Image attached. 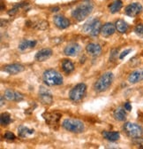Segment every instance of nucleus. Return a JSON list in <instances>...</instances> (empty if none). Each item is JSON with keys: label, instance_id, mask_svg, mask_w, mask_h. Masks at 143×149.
Wrapping results in <instances>:
<instances>
[{"label": "nucleus", "instance_id": "nucleus-1", "mask_svg": "<svg viewBox=\"0 0 143 149\" xmlns=\"http://www.w3.org/2000/svg\"><path fill=\"white\" fill-rule=\"evenodd\" d=\"M43 80L49 86H57L63 84V77L55 69H47L43 74Z\"/></svg>", "mask_w": 143, "mask_h": 149}, {"label": "nucleus", "instance_id": "nucleus-2", "mask_svg": "<svg viewBox=\"0 0 143 149\" xmlns=\"http://www.w3.org/2000/svg\"><path fill=\"white\" fill-rule=\"evenodd\" d=\"M94 6L90 3H83L75 7L72 12V16L77 22H81L92 13Z\"/></svg>", "mask_w": 143, "mask_h": 149}, {"label": "nucleus", "instance_id": "nucleus-3", "mask_svg": "<svg viewBox=\"0 0 143 149\" xmlns=\"http://www.w3.org/2000/svg\"><path fill=\"white\" fill-rule=\"evenodd\" d=\"M114 77L111 72H106L98 78L95 84V90L98 92H102L107 91L112 84Z\"/></svg>", "mask_w": 143, "mask_h": 149}, {"label": "nucleus", "instance_id": "nucleus-4", "mask_svg": "<svg viewBox=\"0 0 143 149\" xmlns=\"http://www.w3.org/2000/svg\"><path fill=\"white\" fill-rule=\"evenodd\" d=\"M62 127L73 133H81L85 130V124L81 121L73 118L65 119L62 123Z\"/></svg>", "mask_w": 143, "mask_h": 149}, {"label": "nucleus", "instance_id": "nucleus-5", "mask_svg": "<svg viewBox=\"0 0 143 149\" xmlns=\"http://www.w3.org/2000/svg\"><path fill=\"white\" fill-rule=\"evenodd\" d=\"M86 92H87V85L83 83H80L72 88V90L69 92V98L72 101L79 102L85 97Z\"/></svg>", "mask_w": 143, "mask_h": 149}, {"label": "nucleus", "instance_id": "nucleus-6", "mask_svg": "<svg viewBox=\"0 0 143 149\" xmlns=\"http://www.w3.org/2000/svg\"><path fill=\"white\" fill-rule=\"evenodd\" d=\"M124 130L132 139L139 138L143 135L142 127L137 123H131V122H127L124 124Z\"/></svg>", "mask_w": 143, "mask_h": 149}, {"label": "nucleus", "instance_id": "nucleus-7", "mask_svg": "<svg viewBox=\"0 0 143 149\" xmlns=\"http://www.w3.org/2000/svg\"><path fill=\"white\" fill-rule=\"evenodd\" d=\"M143 11V7L141 4L140 3H132L128 5L126 9H124V13L129 17H135L138 16L141 12Z\"/></svg>", "mask_w": 143, "mask_h": 149}, {"label": "nucleus", "instance_id": "nucleus-8", "mask_svg": "<svg viewBox=\"0 0 143 149\" xmlns=\"http://www.w3.org/2000/svg\"><path fill=\"white\" fill-rule=\"evenodd\" d=\"M39 100L43 105H50L53 102V97L51 92L44 87H41L39 90Z\"/></svg>", "mask_w": 143, "mask_h": 149}, {"label": "nucleus", "instance_id": "nucleus-9", "mask_svg": "<svg viewBox=\"0 0 143 149\" xmlns=\"http://www.w3.org/2000/svg\"><path fill=\"white\" fill-rule=\"evenodd\" d=\"M80 50L81 47L79 44L73 43L65 46V48L64 49V53L66 56H69V57H75L80 53Z\"/></svg>", "mask_w": 143, "mask_h": 149}, {"label": "nucleus", "instance_id": "nucleus-10", "mask_svg": "<svg viewBox=\"0 0 143 149\" xmlns=\"http://www.w3.org/2000/svg\"><path fill=\"white\" fill-rule=\"evenodd\" d=\"M4 97L10 101H16V102H20L21 100H23L24 96L23 94H21V92H18L15 91H12L11 89H7L5 91V94Z\"/></svg>", "mask_w": 143, "mask_h": 149}, {"label": "nucleus", "instance_id": "nucleus-11", "mask_svg": "<svg viewBox=\"0 0 143 149\" xmlns=\"http://www.w3.org/2000/svg\"><path fill=\"white\" fill-rule=\"evenodd\" d=\"M52 55V50L50 48H43L37 52V53L34 56V60L39 62H43L50 59Z\"/></svg>", "mask_w": 143, "mask_h": 149}, {"label": "nucleus", "instance_id": "nucleus-12", "mask_svg": "<svg viewBox=\"0 0 143 149\" xmlns=\"http://www.w3.org/2000/svg\"><path fill=\"white\" fill-rule=\"evenodd\" d=\"M53 21H54L56 27L59 29H65L70 26V21L63 15H56Z\"/></svg>", "mask_w": 143, "mask_h": 149}, {"label": "nucleus", "instance_id": "nucleus-13", "mask_svg": "<svg viewBox=\"0 0 143 149\" xmlns=\"http://www.w3.org/2000/svg\"><path fill=\"white\" fill-rule=\"evenodd\" d=\"M25 69L24 66L21 65V64H17V63H14V64H10V65H7L6 67H4L3 70L10 74H17L19 73H21L23 72Z\"/></svg>", "mask_w": 143, "mask_h": 149}, {"label": "nucleus", "instance_id": "nucleus-14", "mask_svg": "<svg viewBox=\"0 0 143 149\" xmlns=\"http://www.w3.org/2000/svg\"><path fill=\"white\" fill-rule=\"evenodd\" d=\"M143 80V68H139L134 70L130 74L128 77V82L131 84H135Z\"/></svg>", "mask_w": 143, "mask_h": 149}, {"label": "nucleus", "instance_id": "nucleus-15", "mask_svg": "<svg viewBox=\"0 0 143 149\" xmlns=\"http://www.w3.org/2000/svg\"><path fill=\"white\" fill-rule=\"evenodd\" d=\"M116 31V26L111 22H107L103 26H102L101 34L104 37H109L112 36Z\"/></svg>", "mask_w": 143, "mask_h": 149}, {"label": "nucleus", "instance_id": "nucleus-16", "mask_svg": "<svg viewBox=\"0 0 143 149\" xmlns=\"http://www.w3.org/2000/svg\"><path fill=\"white\" fill-rule=\"evenodd\" d=\"M86 51L92 56H98L102 52V47L99 44L90 43L86 46Z\"/></svg>", "mask_w": 143, "mask_h": 149}, {"label": "nucleus", "instance_id": "nucleus-17", "mask_svg": "<svg viewBox=\"0 0 143 149\" xmlns=\"http://www.w3.org/2000/svg\"><path fill=\"white\" fill-rule=\"evenodd\" d=\"M61 117V115L57 113H46L43 115V118L45 119L46 123H48L50 125H53L58 123L59 119Z\"/></svg>", "mask_w": 143, "mask_h": 149}, {"label": "nucleus", "instance_id": "nucleus-18", "mask_svg": "<svg viewBox=\"0 0 143 149\" xmlns=\"http://www.w3.org/2000/svg\"><path fill=\"white\" fill-rule=\"evenodd\" d=\"M102 136L105 139L109 140L111 142L117 141L120 138V134L118 132H103Z\"/></svg>", "mask_w": 143, "mask_h": 149}, {"label": "nucleus", "instance_id": "nucleus-19", "mask_svg": "<svg viewBox=\"0 0 143 149\" xmlns=\"http://www.w3.org/2000/svg\"><path fill=\"white\" fill-rule=\"evenodd\" d=\"M113 116L114 118L117 120V121H119V122H123L126 119V111H124V108L122 107H118L113 113Z\"/></svg>", "mask_w": 143, "mask_h": 149}, {"label": "nucleus", "instance_id": "nucleus-20", "mask_svg": "<svg viewBox=\"0 0 143 149\" xmlns=\"http://www.w3.org/2000/svg\"><path fill=\"white\" fill-rule=\"evenodd\" d=\"M61 67H62L63 71L65 73H66V74H70L71 72H73L74 70V63L72 62L71 61H69V60H64L62 61Z\"/></svg>", "mask_w": 143, "mask_h": 149}, {"label": "nucleus", "instance_id": "nucleus-21", "mask_svg": "<svg viewBox=\"0 0 143 149\" xmlns=\"http://www.w3.org/2000/svg\"><path fill=\"white\" fill-rule=\"evenodd\" d=\"M115 26H116V29L122 34L126 33L128 30V24L124 20H118L115 23Z\"/></svg>", "mask_w": 143, "mask_h": 149}, {"label": "nucleus", "instance_id": "nucleus-22", "mask_svg": "<svg viewBox=\"0 0 143 149\" xmlns=\"http://www.w3.org/2000/svg\"><path fill=\"white\" fill-rule=\"evenodd\" d=\"M36 45V41H30V40H28V39H24L22 40L20 45H19V50L20 51H25L28 48H33Z\"/></svg>", "mask_w": 143, "mask_h": 149}, {"label": "nucleus", "instance_id": "nucleus-23", "mask_svg": "<svg viewBox=\"0 0 143 149\" xmlns=\"http://www.w3.org/2000/svg\"><path fill=\"white\" fill-rule=\"evenodd\" d=\"M96 21H97L96 18H91V19H89V20L83 25V28H82L83 32L86 33V34H90L91 29L94 27V25H95V23H96Z\"/></svg>", "mask_w": 143, "mask_h": 149}, {"label": "nucleus", "instance_id": "nucleus-24", "mask_svg": "<svg viewBox=\"0 0 143 149\" xmlns=\"http://www.w3.org/2000/svg\"><path fill=\"white\" fill-rule=\"evenodd\" d=\"M33 133H34V130H30L25 126H20V128L18 129V134H19L21 138H26Z\"/></svg>", "mask_w": 143, "mask_h": 149}, {"label": "nucleus", "instance_id": "nucleus-25", "mask_svg": "<svg viewBox=\"0 0 143 149\" xmlns=\"http://www.w3.org/2000/svg\"><path fill=\"white\" fill-rule=\"evenodd\" d=\"M122 6H123V3H122L121 0H115V1L111 5H110V6H109L110 12L111 13H116L121 10Z\"/></svg>", "mask_w": 143, "mask_h": 149}, {"label": "nucleus", "instance_id": "nucleus-26", "mask_svg": "<svg viewBox=\"0 0 143 149\" xmlns=\"http://www.w3.org/2000/svg\"><path fill=\"white\" fill-rule=\"evenodd\" d=\"M12 122L11 116L8 114H2L1 117H0V123L1 125H7Z\"/></svg>", "mask_w": 143, "mask_h": 149}, {"label": "nucleus", "instance_id": "nucleus-27", "mask_svg": "<svg viewBox=\"0 0 143 149\" xmlns=\"http://www.w3.org/2000/svg\"><path fill=\"white\" fill-rule=\"evenodd\" d=\"M134 32L138 36L143 38V24H138L134 29Z\"/></svg>", "mask_w": 143, "mask_h": 149}, {"label": "nucleus", "instance_id": "nucleus-28", "mask_svg": "<svg viewBox=\"0 0 143 149\" xmlns=\"http://www.w3.org/2000/svg\"><path fill=\"white\" fill-rule=\"evenodd\" d=\"M4 138L6 139H7V140H14L15 139V135L11 132H7L5 133Z\"/></svg>", "mask_w": 143, "mask_h": 149}, {"label": "nucleus", "instance_id": "nucleus-29", "mask_svg": "<svg viewBox=\"0 0 143 149\" xmlns=\"http://www.w3.org/2000/svg\"><path fill=\"white\" fill-rule=\"evenodd\" d=\"M133 143H134L136 146H143V138L139 137V138H135V139H133Z\"/></svg>", "mask_w": 143, "mask_h": 149}, {"label": "nucleus", "instance_id": "nucleus-30", "mask_svg": "<svg viewBox=\"0 0 143 149\" xmlns=\"http://www.w3.org/2000/svg\"><path fill=\"white\" fill-rule=\"evenodd\" d=\"M131 51H132L131 49H127V50H126V51H124V52L119 55V59H120V60H123L124 57H126V55L129 54V52H131Z\"/></svg>", "mask_w": 143, "mask_h": 149}, {"label": "nucleus", "instance_id": "nucleus-31", "mask_svg": "<svg viewBox=\"0 0 143 149\" xmlns=\"http://www.w3.org/2000/svg\"><path fill=\"white\" fill-rule=\"evenodd\" d=\"M116 53H118V50H116V49H114V50H112L111 51V57H110V60H113L114 59V57L117 55Z\"/></svg>", "mask_w": 143, "mask_h": 149}, {"label": "nucleus", "instance_id": "nucleus-32", "mask_svg": "<svg viewBox=\"0 0 143 149\" xmlns=\"http://www.w3.org/2000/svg\"><path fill=\"white\" fill-rule=\"evenodd\" d=\"M124 109L127 110V111H131L132 110V105L129 102H126L124 104Z\"/></svg>", "mask_w": 143, "mask_h": 149}, {"label": "nucleus", "instance_id": "nucleus-33", "mask_svg": "<svg viewBox=\"0 0 143 149\" xmlns=\"http://www.w3.org/2000/svg\"><path fill=\"white\" fill-rule=\"evenodd\" d=\"M4 96H1V107H3V105H4Z\"/></svg>", "mask_w": 143, "mask_h": 149}, {"label": "nucleus", "instance_id": "nucleus-34", "mask_svg": "<svg viewBox=\"0 0 143 149\" xmlns=\"http://www.w3.org/2000/svg\"><path fill=\"white\" fill-rule=\"evenodd\" d=\"M57 10H59V8L58 7H55V8L51 9V12H57Z\"/></svg>", "mask_w": 143, "mask_h": 149}]
</instances>
